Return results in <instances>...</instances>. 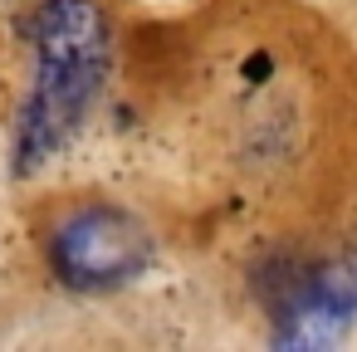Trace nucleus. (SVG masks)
Segmentation results:
<instances>
[{
    "instance_id": "f257e3e1",
    "label": "nucleus",
    "mask_w": 357,
    "mask_h": 352,
    "mask_svg": "<svg viewBox=\"0 0 357 352\" xmlns=\"http://www.w3.org/2000/svg\"><path fill=\"white\" fill-rule=\"evenodd\" d=\"M108 74V30L89 0H50L35 20V89L20 108L15 157L20 171L45 167L79 118L89 113Z\"/></svg>"
},
{
    "instance_id": "f03ea898",
    "label": "nucleus",
    "mask_w": 357,
    "mask_h": 352,
    "mask_svg": "<svg viewBox=\"0 0 357 352\" xmlns=\"http://www.w3.org/2000/svg\"><path fill=\"white\" fill-rule=\"evenodd\" d=\"M152 264V230L118 206H84L54 230V269L74 289H118Z\"/></svg>"
},
{
    "instance_id": "7ed1b4c3",
    "label": "nucleus",
    "mask_w": 357,
    "mask_h": 352,
    "mask_svg": "<svg viewBox=\"0 0 357 352\" xmlns=\"http://www.w3.org/2000/svg\"><path fill=\"white\" fill-rule=\"evenodd\" d=\"M347 328H352L347 313H337V308H328L323 298L294 289V293L284 298V308H279L274 342L289 347V352H313V347H333V342H342Z\"/></svg>"
},
{
    "instance_id": "20e7f679",
    "label": "nucleus",
    "mask_w": 357,
    "mask_h": 352,
    "mask_svg": "<svg viewBox=\"0 0 357 352\" xmlns=\"http://www.w3.org/2000/svg\"><path fill=\"white\" fill-rule=\"evenodd\" d=\"M303 293H313V298H323L328 308H337V313H357V250H342V254H333L328 264H318L313 269V279H303L298 284Z\"/></svg>"
},
{
    "instance_id": "39448f33",
    "label": "nucleus",
    "mask_w": 357,
    "mask_h": 352,
    "mask_svg": "<svg viewBox=\"0 0 357 352\" xmlns=\"http://www.w3.org/2000/svg\"><path fill=\"white\" fill-rule=\"evenodd\" d=\"M264 74H269V54H255V59L245 64V79H250V84H259Z\"/></svg>"
}]
</instances>
